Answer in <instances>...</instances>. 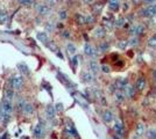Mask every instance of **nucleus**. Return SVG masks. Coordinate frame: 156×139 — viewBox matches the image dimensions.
<instances>
[{"instance_id": "c9c22d12", "label": "nucleus", "mask_w": 156, "mask_h": 139, "mask_svg": "<svg viewBox=\"0 0 156 139\" xmlns=\"http://www.w3.org/2000/svg\"><path fill=\"white\" fill-rule=\"evenodd\" d=\"M7 19H8V14L7 12H1V15H0V23H6Z\"/></svg>"}, {"instance_id": "0eeeda50", "label": "nucleus", "mask_w": 156, "mask_h": 139, "mask_svg": "<svg viewBox=\"0 0 156 139\" xmlns=\"http://www.w3.org/2000/svg\"><path fill=\"white\" fill-rule=\"evenodd\" d=\"M84 53H85V56H87V57H90V58H93V57L97 56L98 52H97V49L92 45V44L86 43L84 45Z\"/></svg>"}, {"instance_id": "dca6fc26", "label": "nucleus", "mask_w": 156, "mask_h": 139, "mask_svg": "<svg viewBox=\"0 0 156 139\" xmlns=\"http://www.w3.org/2000/svg\"><path fill=\"white\" fill-rule=\"evenodd\" d=\"M46 116L47 118L49 119L55 118V116H56V109H55V107H52L51 104L46 107Z\"/></svg>"}, {"instance_id": "c85d7f7f", "label": "nucleus", "mask_w": 156, "mask_h": 139, "mask_svg": "<svg viewBox=\"0 0 156 139\" xmlns=\"http://www.w3.org/2000/svg\"><path fill=\"white\" fill-rule=\"evenodd\" d=\"M26 101H25V100L23 99H19L18 100V103H16V109H18V110H19V111H21V113H22V110H23V107L26 106Z\"/></svg>"}, {"instance_id": "2f4dec72", "label": "nucleus", "mask_w": 156, "mask_h": 139, "mask_svg": "<svg viewBox=\"0 0 156 139\" xmlns=\"http://www.w3.org/2000/svg\"><path fill=\"white\" fill-rule=\"evenodd\" d=\"M18 2H19L20 5H22V6L29 7L34 4V0H18Z\"/></svg>"}, {"instance_id": "1a4fd4ad", "label": "nucleus", "mask_w": 156, "mask_h": 139, "mask_svg": "<svg viewBox=\"0 0 156 139\" xmlns=\"http://www.w3.org/2000/svg\"><path fill=\"white\" fill-rule=\"evenodd\" d=\"M147 86V80L144 77H139L135 82V88H136L137 92H143L144 88Z\"/></svg>"}, {"instance_id": "39448f33", "label": "nucleus", "mask_w": 156, "mask_h": 139, "mask_svg": "<svg viewBox=\"0 0 156 139\" xmlns=\"http://www.w3.org/2000/svg\"><path fill=\"white\" fill-rule=\"evenodd\" d=\"M44 134H46V125L42 121H40L34 129V137L36 139H41L44 137Z\"/></svg>"}, {"instance_id": "a18cd8bd", "label": "nucleus", "mask_w": 156, "mask_h": 139, "mask_svg": "<svg viewBox=\"0 0 156 139\" xmlns=\"http://www.w3.org/2000/svg\"><path fill=\"white\" fill-rule=\"evenodd\" d=\"M154 75H155V77H156V70H155V72H154Z\"/></svg>"}, {"instance_id": "f3484780", "label": "nucleus", "mask_w": 156, "mask_h": 139, "mask_svg": "<svg viewBox=\"0 0 156 139\" xmlns=\"http://www.w3.org/2000/svg\"><path fill=\"white\" fill-rule=\"evenodd\" d=\"M36 37H37V40L41 41L43 44H47L48 45V42H49V37H48V34L46 31H40L37 33L36 35Z\"/></svg>"}, {"instance_id": "f8f14e48", "label": "nucleus", "mask_w": 156, "mask_h": 139, "mask_svg": "<svg viewBox=\"0 0 156 139\" xmlns=\"http://www.w3.org/2000/svg\"><path fill=\"white\" fill-rule=\"evenodd\" d=\"M113 85L115 86L117 91H124L125 87L128 85V81H127L126 79H124V78H119V79H117L115 81H114Z\"/></svg>"}, {"instance_id": "f03ea898", "label": "nucleus", "mask_w": 156, "mask_h": 139, "mask_svg": "<svg viewBox=\"0 0 156 139\" xmlns=\"http://www.w3.org/2000/svg\"><path fill=\"white\" fill-rule=\"evenodd\" d=\"M9 86L13 88L14 91H21L25 86V78L23 75H15L9 79Z\"/></svg>"}, {"instance_id": "ddd939ff", "label": "nucleus", "mask_w": 156, "mask_h": 139, "mask_svg": "<svg viewBox=\"0 0 156 139\" xmlns=\"http://www.w3.org/2000/svg\"><path fill=\"white\" fill-rule=\"evenodd\" d=\"M34 104L33 103H29V102H27L26 106L23 107V110H22V114L26 116V117H30L33 116V114H34Z\"/></svg>"}, {"instance_id": "5701e85b", "label": "nucleus", "mask_w": 156, "mask_h": 139, "mask_svg": "<svg viewBox=\"0 0 156 139\" xmlns=\"http://www.w3.org/2000/svg\"><path fill=\"white\" fill-rule=\"evenodd\" d=\"M127 23H128V21L126 20V18L120 16V18H118L117 20H115L114 26L118 27V28H121V27H127Z\"/></svg>"}, {"instance_id": "cd10ccee", "label": "nucleus", "mask_w": 156, "mask_h": 139, "mask_svg": "<svg viewBox=\"0 0 156 139\" xmlns=\"http://www.w3.org/2000/svg\"><path fill=\"white\" fill-rule=\"evenodd\" d=\"M66 50H68L69 55H75L76 51H77V49H76V46H75L73 43H68L66 44Z\"/></svg>"}, {"instance_id": "423d86ee", "label": "nucleus", "mask_w": 156, "mask_h": 139, "mask_svg": "<svg viewBox=\"0 0 156 139\" xmlns=\"http://www.w3.org/2000/svg\"><path fill=\"white\" fill-rule=\"evenodd\" d=\"M36 12L40 16H48L52 12V8L48 4H40L36 7Z\"/></svg>"}, {"instance_id": "72a5a7b5", "label": "nucleus", "mask_w": 156, "mask_h": 139, "mask_svg": "<svg viewBox=\"0 0 156 139\" xmlns=\"http://www.w3.org/2000/svg\"><path fill=\"white\" fill-rule=\"evenodd\" d=\"M146 136H147V138L149 139H156V131L153 130V129H150V130H148L146 132Z\"/></svg>"}, {"instance_id": "a211bd4d", "label": "nucleus", "mask_w": 156, "mask_h": 139, "mask_svg": "<svg viewBox=\"0 0 156 139\" xmlns=\"http://www.w3.org/2000/svg\"><path fill=\"white\" fill-rule=\"evenodd\" d=\"M114 118V116H113V113L111 111V110H105L104 113H103V119H104L105 123H111L112 121Z\"/></svg>"}, {"instance_id": "b1692460", "label": "nucleus", "mask_w": 156, "mask_h": 139, "mask_svg": "<svg viewBox=\"0 0 156 139\" xmlns=\"http://www.w3.org/2000/svg\"><path fill=\"white\" fill-rule=\"evenodd\" d=\"M14 96H15V91H14L11 86H8L6 89H5V98L12 101V100L14 99Z\"/></svg>"}, {"instance_id": "a19ab883", "label": "nucleus", "mask_w": 156, "mask_h": 139, "mask_svg": "<svg viewBox=\"0 0 156 139\" xmlns=\"http://www.w3.org/2000/svg\"><path fill=\"white\" fill-rule=\"evenodd\" d=\"M144 4H148V5H151V4H155L156 0H143Z\"/></svg>"}, {"instance_id": "c03bdc74", "label": "nucleus", "mask_w": 156, "mask_h": 139, "mask_svg": "<svg viewBox=\"0 0 156 139\" xmlns=\"http://www.w3.org/2000/svg\"><path fill=\"white\" fill-rule=\"evenodd\" d=\"M56 107H57V110H58V111H59V110H62V109H63V108H62V104H59V103H58V104H57Z\"/></svg>"}, {"instance_id": "4468645a", "label": "nucleus", "mask_w": 156, "mask_h": 139, "mask_svg": "<svg viewBox=\"0 0 156 139\" xmlns=\"http://www.w3.org/2000/svg\"><path fill=\"white\" fill-rule=\"evenodd\" d=\"M122 92L125 93V95H126V98H129V99H132L133 96H134V94H135V92H136V88L135 87H133L132 85H127V86L125 87V89L122 91Z\"/></svg>"}, {"instance_id": "4be33fe9", "label": "nucleus", "mask_w": 156, "mask_h": 139, "mask_svg": "<svg viewBox=\"0 0 156 139\" xmlns=\"http://www.w3.org/2000/svg\"><path fill=\"white\" fill-rule=\"evenodd\" d=\"M82 79L86 84H91V82H93V74L91 72H83L82 73Z\"/></svg>"}, {"instance_id": "49530a36", "label": "nucleus", "mask_w": 156, "mask_h": 139, "mask_svg": "<svg viewBox=\"0 0 156 139\" xmlns=\"http://www.w3.org/2000/svg\"><path fill=\"white\" fill-rule=\"evenodd\" d=\"M1 12H2V11H1V9H0V15H1Z\"/></svg>"}, {"instance_id": "f704fd0d", "label": "nucleus", "mask_w": 156, "mask_h": 139, "mask_svg": "<svg viewBox=\"0 0 156 139\" xmlns=\"http://www.w3.org/2000/svg\"><path fill=\"white\" fill-rule=\"evenodd\" d=\"M148 46L149 48H151V49H156V38L154 37V36H151L149 40H148Z\"/></svg>"}, {"instance_id": "20e7f679", "label": "nucleus", "mask_w": 156, "mask_h": 139, "mask_svg": "<svg viewBox=\"0 0 156 139\" xmlns=\"http://www.w3.org/2000/svg\"><path fill=\"white\" fill-rule=\"evenodd\" d=\"M140 15L142 18H154V16H156V2L148 5L147 7H143L140 11Z\"/></svg>"}, {"instance_id": "7ed1b4c3", "label": "nucleus", "mask_w": 156, "mask_h": 139, "mask_svg": "<svg viewBox=\"0 0 156 139\" xmlns=\"http://www.w3.org/2000/svg\"><path fill=\"white\" fill-rule=\"evenodd\" d=\"M128 33L130 36H142L146 33V27L141 23H133L128 29Z\"/></svg>"}, {"instance_id": "79ce46f5", "label": "nucleus", "mask_w": 156, "mask_h": 139, "mask_svg": "<svg viewBox=\"0 0 156 139\" xmlns=\"http://www.w3.org/2000/svg\"><path fill=\"white\" fill-rule=\"evenodd\" d=\"M46 1L48 5H55L57 2V0H46Z\"/></svg>"}, {"instance_id": "c756f323", "label": "nucleus", "mask_w": 156, "mask_h": 139, "mask_svg": "<svg viewBox=\"0 0 156 139\" xmlns=\"http://www.w3.org/2000/svg\"><path fill=\"white\" fill-rule=\"evenodd\" d=\"M85 20H86V25H92L96 21V16H94V14H89L85 16Z\"/></svg>"}, {"instance_id": "473e14b6", "label": "nucleus", "mask_w": 156, "mask_h": 139, "mask_svg": "<svg viewBox=\"0 0 156 139\" xmlns=\"http://www.w3.org/2000/svg\"><path fill=\"white\" fill-rule=\"evenodd\" d=\"M55 30V25L52 22H47L46 25V33H52Z\"/></svg>"}, {"instance_id": "ea45409f", "label": "nucleus", "mask_w": 156, "mask_h": 139, "mask_svg": "<svg viewBox=\"0 0 156 139\" xmlns=\"http://www.w3.org/2000/svg\"><path fill=\"white\" fill-rule=\"evenodd\" d=\"M78 59H79V57H78V56H75V57L72 58V65H73V67H76V66H77V64H78Z\"/></svg>"}, {"instance_id": "bb28decb", "label": "nucleus", "mask_w": 156, "mask_h": 139, "mask_svg": "<svg viewBox=\"0 0 156 139\" xmlns=\"http://www.w3.org/2000/svg\"><path fill=\"white\" fill-rule=\"evenodd\" d=\"M130 46H136L140 44V37L139 36H132L130 40H128Z\"/></svg>"}, {"instance_id": "6ab92c4d", "label": "nucleus", "mask_w": 156, "mask_h": 139, "mask_svg": "<svg viewBox=\"0 0 156 139\" xmlns=\"http://www.w3.org/2000/svg\"><path fill=\"white\" fill-rule=\"evenodd\" d=\"M114 100H115V102H118V103L124 102L125 100H126L125 93L122 91H117V92L114 93Z\"/></svg>"}, {"instance_id": "4c0bfd02", "label": "nucleus", "mask_w": 156, "mask_h": 139, "mask_svg": "<svg viewBox=\"0 0 156 139\" xmlns=\"http://www.w3.org/2000/svg\"><path fill=\"white\" fill-rule=\"evenodd\" d=\"M101 8H103V5H100V4L94 5V6H93V12H94V14L100 13V12H101Z\"/></svg>"}, {"instance_id": "6e6552de", "label": "nucleus", "mask_w": 156, "mask_h": 139, "mask_svg": "<svg viewBox=\"0 0 156 139\" xmlns=\"http://www.w3.org/2000/svg\"><path fill=\"white\" fill-rule=\"evenodd\" d=\"M113 130H114L115 134L119 136V137H124L125 136V126L120 121H117V122H115V124L113 125Z\"/></svg>"}, {"instance_id": "9b49d317", "label": "nucleus", "mask_w": 156, "mask_h": 139, "mask_svg": "<svg viewBox=\"0 0 156 139\" xmlns=\"http://www.w3.org/2000/svg\"><path fill=\"white\" fill-rule=\"evenodd\" d=\"M89 70H90V72H91L92 74H98V73H99L100 66H99L97 60H94V59L89 60Z\"/></svg>"}, {"instance_id": "9d476101", "label": "nucleus", "mask_w": 156, "mask_h": 139, "mask_svg": "<svg viewBox=\"0 0 156 139\" xmlns=\"http://www.w3.org/2000/svg\"><path fill=\"white\" fill-rule=\"evenodd\" d=\"M106 34H107V30L101 26L97 27V28L93 30V36H94L96 38H99V40L104 38L105 36H106Z\"/></svg>"}, {"instance_id": "a878e982", "label": "nucleus", "mask_w": 156, "mask_h": 139, "mask_svg": "<svg viewBox=\"0 0 156 139\" xmlns=\"http://www.w3.org/2000/svg\"><path fill=\"white\" fill-rule=\"evenodd\" d=\"M129 45V42L127 40H124V41H119L117 43V46L118 49H120V50H126L127 49V46Z\"/></svg>"}, {"instance_id": "58836bf2", "label": "nucleus", "mask_w": 156, "mask_h": 139, "mask_svg": "<svg viewBox=\"0 0 156 139\" xmlns=\"http://www.w3.org/2000/svg\"><path fill=\"white\" fill-rule=\"evenodd\" d=\"M100 71H101V72H104V73H110L111 72V67L108 66V65H101V66H100Z\"/></svg>"}, {"instance_id": "37998d69", "label": "nucleus", "mask_w": 156, "mask_h": 139, "mask_svg": "<svg viewBox=\"0 0 156 139\" xmlns=\"http://www.w3.org/2000/svg\"><path fill=\"white\" fill-rule=\"evenodd\" d=\"M83 1H84V4H86V5H91L94 0H83Z\"/></svg>"}, {"instance_id": "aec40b11", "label": "nucleus", "mask_w": 156, "mask_h": 139, "mask_svg": "<svg viewBox=\"0 0 156 139\" xmlns=\"http://www.w3.org/2000/svg\"><path fill=\"white\" fill-rule=\"evenodd\" d=\"M108 49H110V43L108 42H100L99 45H98V52L105 53L108 51Z\"/></svg>"}, {"instance_id": "393cba45", "label": "nucleus", "mask_w": 156, "mask_h": 139, "mask_svg": "<svg viewBox=\"0 0 156 139\" xmlns=\"http://www.w3.org/2000/svg\"><path fill=\"white\" fill-rule=\"evenodd\" d=\"M146 133V126L143 125L142 123H139L135 127V134H136L137 137H141Z\"/></svg>"}, {"instance_id": "7c9ffc66", "label": "nucleus", "mask_w": 156, "mask_h": 139, "mask_svg": "<svg viewBox=\"0 0 156 139\" xmlns=\"http://www.w3.org/2000/svg\"><path fill=\"white\" fill-rule=\"evenodd\" d=\"M58 19L59 20H65V19H68V11H66V9H59Z\"/></svg>"}, {"instance_id": "e433bc0d", "label": "nucleus", "mask_w": 156, "mask_h": 139, "mask_svg": "<svg viewBox=\"0 0 156 139\" xmlns=\"http://www.w3.org/2000/svg\"><path fill=\"white\" fill-rule=\"evenodd\" d=\"M61 36L65 38V40H69L70 37H71V33L69 31V30H62V33H61Z\"/></svg>"}, {"instance_id": "2eb2a0df", "label": "nucleus", "mask_w": 156, "mask_h": 139, "mask_svg": "<svg viewBox=\"0 0 156 139\" xmlns=\"http://www.w3.org/2000/svg\"><path fill=\"white\" fill-rule=\"evenodd\" d=\"M107 6H108V9L112 12H118L120 9V2L119 0H108Z\"/></svg>"}, {"instance_id": "f257e3e1", "label": "nucleus", "mask_w": 156, "mask_h": 139, "mask_svg": "<svg viewBox=\"0 0 156 139\" xmlns=\"http://www.w3.org/2000/svg\"><path fill=\"white\" fill-rule=\"evenodd\" d=\"M14 110L13 102L11 100L4 98V100L1 101V111H2V118L5 122H8L12 118V114Z\"/></svg>"}, {"instance_id": "412c9836", "label": "nucleus", "mask_w": 156, "mask_h": 139, "mask_svg": "<svg viewBox=\"0 0 156 139\" xmlns=\"http://www.w3.org/2000/svg\"><path fill=\"white\" fill-rule=\"evenodd\" d=\"M75 20H76L77 25H79V26H84V25H86L85 15H83L82 13H76V14H75Z\"/></svg>"}]
</instances>
